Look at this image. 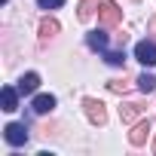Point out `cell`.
Listing matches in <instances>:
<instances>
[{
  "instance_id": "cell-12",
  "label": "cell",
  "mask_w": 156,
  "mask_h": 156,
  "mask_svg": "<svg viewBox=\"0 0 156 156\" xmlns=\"http://www.w3.org/2000/svg\"><path fill=\"white\" fill-rule=\"evenodd\" d=\"M138 89H141L144 95L156 92V76H150V73H141V76H138Z\"/></svg>"
},
{
  "instance_id": "cell-15",
  "label": "cell",
  "mask_w": 156,
  "mask_h": 156,
  "mask_svg": "<svg viewBox=\"0 0 156 156\" xmlns=\"http://www.w3.org/2000/svg\"><path fill=\"white\" fill-rule=\"evenodd\" d=\"M40 3V9H58V6H64V0H37Z\"/></svg>"
},
{
  "instance_id": "cell-2",
  "label": "cell",
  "mask_w": 156,
  "mask_h": 156,
  "mask_svg": "<svg viewBox=\"0 0 156 156\" xmlns=\"http://www.w3.org/2000/svg\"><path fill=\"white\" fill-rule=\"evenodd\" d=\"M83 107H86V116H89L95 126H104V122H107L104 101H98V98H86V101H83Z\"/></svg>"
},
{
  "instance_id": "cell-9",
  "label": "cell",
  "mask_w": 156,
  "mask_h": 156,
  "mask_svg": "<svg viewBox=\"0 0 156 156\" xmlns=\"http://www.w3.org/2000/svg\"><path fill=\"white\" fill-rule=\"evenodd\" d=\"M141 110H144V107L135 104V101H132V104H122V107H119V119H122V122H135V119L141 116Z\"/></svg>"
},
{
  "instance_id": "cell-11",
  "label": "cell",
  "mask_w": 156,
  "mask_h": 156,
  "mask_svg": "<svg viewBox=\"0 0 156 156\" xmlns=\"http://www.w3.org/2000/svg\"><path fill=\"white\" fill-rule=\"evenodd\" d=\"M95 12H98V3H95V0H80V9H76V16H80L83 22H89Z\"/></svg>"
},
{
  "instance_id": "cell-5",
  "label": "cell",
  "mask_w": 156,
  "mask_h": 156,
  "mask_svg": "<svg viewBox=\"0 0 156 156\" xmlns=\"http://www.w3.org/2000/svg\"><path fill=\"white\" fill-rule=\"evenodd\" d=\"M150 132H153V126H150V119H141V122H135V129L129 132V141L135 144V147H141L147 138H150Z\"/></svg>"
},
{
  "instance_id": "cell-13",
  "label": "cell",
  "mask_w": 156,
  "mask_h": 156,
  "mask_svg": "<svg viewBox=\"0 0 156 156\" xmlns=\"http://www.w3.org/2000/svg\"><path fill=\"white\" fill-rule=\"evenodd\" d=\"M89 46L92 49H107V34L104 31H92L89 34Z\"/></svg>"
},
{
  "instance_id": "cell-1",
  "label": "cell",
  "mask_w": 156,
  "mask_h": 156,
  "mask_svg": "<svg viewBox=\"0 0 156 156\" xmlns=\"http://www.w3.org/2000/svg\"><path fill=\"white\" fill-rule=\"evenodd\" d=\"M98 19H101L104 28H113V25L122 22V9L113 3V0H101V3H98Z\"/></svg>"
},
{
  "instance_id": "cell-7",
  "label": "cell",
  "mask_w": 156,
  "mask_h": 156,
  "mask_svg": "<svg viewBox=\"0 0 156 156\" xmlns=\"http://www.w3.org/2000/svg\"><path fill=\"white\" fill-rule=\"evenodd\" d=\"M37 86H40V76H37V73H25L22 80H19V92H22V95L37 92Z\"/></svg>"
},
{
  "instance_id": "cell-10",
  "label": "cell",
  "mask_w": 156,
  "mask_h": 156,
  "mask_svg": "<svg viewBox=\"0 0 156 156\" xmlns=\"http://www.w3.org/2000/svg\"><path fill=\"white\" fill-rule=\"evenodd\" d=\"M58 31H61V25H58L55 19H43V22H40V37H43V40H49V37H55Z\"/></svg>"
},
{
  "instance_id": "cell-4",
  "label": "cell",
  "mask_w": 156,
  "mask_h": 156,
  "mask_svg": "<svg viewBox=\"0 0 156 156\" xmlns=\"http://www.w3.org/2000/svg\"><path fill=\"white\" fill-rule=\"evenodd\" d=\"M135 58H138L141 64L153 67V64H156V46H153V43H147V40H141V43L135 46Z\"/></svg>"
},
{
  "instance_id": "cell-3",
  "label": "cell",
  "mask_w": 156,
  "mask_h": 156,
  "mask_svg": "<svg viewBox=\"0 0 156 156\" xmlns=\"http://www.w3.org/2000/svg\"><path fill=\"white\" fill-rule=\"evenodd\" d=\"M3 138H6V144H12V147L28 144V132H25V126H22V122H9V126L3 129Z\"/></svg>"
},
{
  "instance_id": "cell-8",
  "label": "cell",
  "mask_w": 156,
  "mask_h": 156,
  "mask_svg": "<svg viewBox=\"0 0 156 156\" xmlns=\"http://www.w3.org/2000/svg\"><path fill=\"white\" fill-rule=\"evenodd\" d=\"M16 107H19V89L3 86V110H6V113H12Z\"/></svg>"
},
{
  "instance_id": "cell-6",
  "label": "cell",
  "mask_w": 156,
  "mask_h": 156,
  "mask_svg": "<svg viewBox=\"0 0 156 156\" xmlns=\"http://www.w3.org/2000/svg\"><path fill=\"white\" fill-rule=\"evenodd\" d=\"M31 107H34V113H40V116H43V113H52V110H55V95H37Z\"/></svg>"
},
{
  "instance_id": "cell-16",
  "label": "cell",
  "mask_w": 156,
  "mask_h": 156,
  "mask_svg": "<svg viewBox=\"0 0 156 156\" xmlns=\"http://www.w3.org/2000/svg\"><path fill=\"white\" fill-rule=\"evenodd\" d=\"M107 86H110V92H129V83H122V80H110Z\"/></svg>"
},
{
  "instance_id": "cell-17",
  "label": "cell",
  "mask_w": 156,
  "mask_h": 156,
  "mask_svg": "<svg viewBox=\"0 0 156 156\" xmlns=\"http://www.w3.org/2000/svg\"><path fill=\"white\" fill-rule=\"evenodd\" d=\"M147 28H150V34H156V19H150V25H147Z\"/></svg>"
},
{
  "instance_id": "cell-18",
  "label": "cell",
  "mask_w": 156,
  "mask_h": 156,
  "mask_svg": "<svg viewBox=\"0 0 156 156\" xmlns=\"http://www.w3.org/2000/svg\"><path fill=\"white\" fill-rule=\"evenodd\" d=\"M153 153H156V138H153Z\"/></svg>"
},
{
  "instance_id": "cell-14",
  "label": "cell",
  "mask_w": 156,
  "mask_h": 156,
  "mask_svg": "<svg viewBox=\"0 0 156 156\" xmlns=\"http://www.w3.org/2000/svg\"><path fill=\"white\" fill-rule=\"evenodd\" d=\"M104 58H107V64H113V67H122V64H126V52H107Z\"/></svg>"
}]
</instances>
